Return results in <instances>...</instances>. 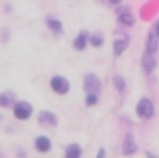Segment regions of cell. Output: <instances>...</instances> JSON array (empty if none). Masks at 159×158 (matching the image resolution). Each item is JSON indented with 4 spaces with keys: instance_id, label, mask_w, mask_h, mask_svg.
<instances>
[{
    "instance_id": "19",
    "label": "cell",
    "mask_w": 159,
    "mask_h": 158,
    "mask_svg": "<svg viewBox=\"0 0 159 158\" xmlns=\"http://www.w3.org/2000/svg\"><path fill=\"white\" fill-rule=\"evenodd\" d=\"M155 32H157V35H159V22H157V27H155Z\"/></svg>"
},
{
    "instance_id": "8",
    "label": "cell",
    "mask_w": 159,
    "mask_h": 158,
    "mask_svg": "<svg viewBox=\"0 0 159 158\" xmlns=\"http://www.w3.org/2000/svg\"><path fill=\"white\" fill-rule=\"evenodd\" d=\"M127 47H129V39H119V41H115L113 53H115V55H121V53H123Z\"/></svg>"
},
{
    "instance_id": "1",
    "label": "cell",
    "mask_w": 159,
    "mask_h": 158,
    "mask_svg": "<svg viewBox=\"0 0 159 158\" xmlns=\"http://www.w3.org/2000/svg\"><path fill=\"white\" fill-rule=\"evenodd\" d=\"M137 116H139V118H151V116H153L151 99H147V97L139 99V103H137Z\"/></svg>"
},
{
    "instance_id": "16",
    "label": "cell",
    "mask_w": 159,
    "mask_h": 158,
    "mask_svg": "<svg viewBox=\"0 0 159 158\" xmlns=\"http://www.w3.org/2000/svg\"><path fill=\"white\" fill-rule=\"evenodd\" d=\"M95 103H97V93H91L87 97V106H95Z\"/></svg>"
},
{
    "instance_id": "9",
    "label": "cell",
    "mask_w": 159,
    "mask_h": 158,
    "mask_svg": "<svg viewBox=\"0 0 159 158\" xmlns=\"http://www.w3.org/2000/svg\"><path fill=\"white\" fill-rule=\"evenodd\" d=\"M40 122L54 126V124H57V116H54V114H48V111H43V114H40Z\"/></svg>"
},
{
    "instance_id": "4",
    "label": "cell",
    "mask_w": 159,
    "mask_h": 158,
    "mask_svg": "<svg viewBox=\"0 0 159 158\" xmlns=\"http://www.w3.org/2000/svg\"><path fill=\"white\" fill-rule=\"evenodd\" d=\"M14 116L18 120H26L28 116H30V106H28V103H16L14 106Z\"/></svg>"
},
{
    "instance_id": "6",
    "label": "cell",
    "mask_w": 159,
    "mask_h": 158,
    "mask_svg": "<svg viewBox=\"0 0 159 158\" xmlns=\"http://www.w3.org/2000/svg\"><path fill=\"white\" fill-rule=\"evenodd\" d=\"M36 150H39V152H48V150H51V140L44 138V136L36 138Z\"/></svg>"
},
{
    "instance_id": "2",
    "label": "cell",
    "mask_w": 159,
    "mask_h": 158,
    "mask_svg": "<svg viewBox=\"0 0 159 158\" xmlns=\"http://www.w3.org/2000/svg\"><path fill=\"white\" fill-rule=\"evenodd\" d=\"M51 87L57 93H61V95H65V93H69V81H66L65 77H61V75H57V77H52V81H51Z\"/></svg>"
},
{
    "instance_id": "5",
    "label": "cell",
    "mask_w": 159,
    "mask_h": 158,
    "mask_svg": "<svg viewBox=\"0 0 159 158\" xmlns=\"http://www.w3.org/2000/svg\"><path fill=\"white\" fill-rule=\"evenodd\" d=\"M143 67H145V71H147V73H151L153 69H155V57H153L151 51L145 53V57H143Z\"/></svg>"
},
{
    "instance_id": "11",
    "label": "cell",
    "mask_w": 159,
    "mask_h": 158,
    "mask_svg": "<svg viewBox=\"0 0 159 158\" xmlns=\"http://www.w3.org/2000/svg\"><path fill=\"white\" fill-rule=\"evenodd\" d=\"M157 32H151V35H149V43H147V51H151V53H155V49H157Z\"/></svg>"
},
{
    "instance_id": "13",
    "label": "cell",
    "mask_w": 159,
    "mask_h": 158,
    "mask_svg": "<svg viewBox=\"0 0 159 158\" xmlns=\"http://www.w3.org/2000/svg\"><path fill=\"white\" fill-rule=\"evenodd\" d=\"M85 45H87V37L81 32V35L75 39V49H85Z\"/></svg>"
},
{
    "instance_id": "3",
    "label": "cell",
    "mask_w": 159,
    "mask_h": 158,
    "mask_svg": "<svg viewBox=\"0 0 159 158\" xmlns=\"http://www.w3.org/2000/svg\"><path fill=\"white\" fill-rule=\"evenodd\" d=\"M101 87V81L97 79V75H93V73H89V75L85 77V89L89 91V93H97V89Z\"/></svg>"
},
{
    "instance_id": "18",
    "label": "cell",
    "mask_w": 159,
    "mask_h": 158,
    "mask_svg": "<svg viewBox=\"0 0 159 158\" xmlns=\"http://www.w3.org/2000/svg\"><path fill=\"white\" fill-rule=\"evenodd\" d=\"M109 2H111V4H119L121 0H109Z\"/></svg>"
},
{
    "instance_id": "10",
    "label": "cell",
    "mask_w": 159,
    "mask_h": 158,
    "mask_svg": "<svg viewBox=\"0 0 159 158\" xmlns=\"http://www.w3.org/2000/svg\"><path fill=\"white\" fill-rule=\"evenodd\" d=\"M66 156H69V158L81 156V146H79V144H70V146L66 148Z\"/></svg>"
},
{
    "instance_id": "17",
    "label": "cell",
    "mask_w": 159,
    "mask_h": 158,
    "mask_svg": "<svg viewBox=\"0 0 159 158\" xmlns=\"http://www.w3.org/2000/svg\"><path fill=\"white\" fill-rule=\"evenodd\" d=\"M115 85H117V89H119V91L125 89V83H123V79H121V77H115Z\"/></svg>"
},
{
    "instance_id": "7",
    "label": "cell",
    "mask_w": 159,
    "mask_h": 158,
    "mask_svg": "<svg viewBox=\"0 0 159 158\" xmlns=\"http://www.w3.org/2000/svg\"><path fill=\"white\" fill-rule=\"evenodd\" d=\"M135 150H137V146H135V142H133V136H127V138H125V144H123V152L129 156Z\"/></svg>"
},
{
    "instance_id": "15",
    "label": "cell",
    "mask_w": 159,
    "mask_h": 158,
    "mask_svg": "<svg viewBox=\"0 0 159 158\" xmlns=\"http://www.w3.org/2000/svg\"><path fill=\"white\" fill-rule=\"evenodd\" d=\"M48 27H51L54 32H61V22H58V20H48Z\"/></svg>"
},
{
    "instance_id": "14",
    "label": "cell",
    "mask_w": 159,
    "mask_h": 158,
    "mask_svg": "<svg viewBox=\"0 0 159 158\" xmlns=\"http://www.w3.org/2000/svg\"><path fill=\"white\" fill-rule=\"evenodd\" d=\"M91 45H93V47H101L103 45V37L101 35H93L91 37Z\"/></svg>"
},
{
    "instance_id": "12",
    "label": "cell",
    "mask_w": 159,
    "mask_h": 158,
    "mask_svg": "<svg viewBox=\"0 0 159 158\" xmlns=\"http://www.w3.org/2000/svg\"><path fill=\"white\" fill-rule=\"evenodd\" d=\"M119 20L123 24H133V22H135V18H133L131 12H121V14H119Z\"/></svg>"
}]
</instances>
